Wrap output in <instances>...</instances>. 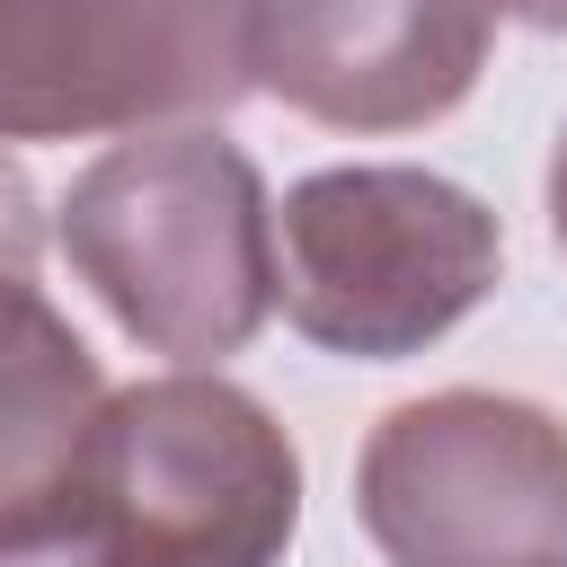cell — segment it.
<instances>
[{
	"instance_id": "3957f363",
	"label": "cell",
	"mask_w": 567,
	"mask_h": 567,
	"mask_svg": "<svg viewBox=\"0 0 567 567\" xmlns=\"http://www.w3.org/2000/svg\"><path fill=\"white\" fill-rule=\"evenodd\" d=\"M496 213L434 168H319L275 213L284 319L354 363L425 354L496 292Z\"/></svg>"
},
{
	"instance_id": "8fae6325",
	"label": "cell",
	"mask_w": 567,
	"mask_h": 567,
	"mask_svg": "<svg viewBox=\"0 0 567 567\" xmlns=\"http://www.w3.org/2000/svg\"><path fill=\"white\" fill-rule=\"evenodd\" d=\"M514 18H532V27H549V35H567V0H505Z\"/></svg>"
},
{
	"instance_id": "7a4b0ae2",
	"label": "cell",
	"mask_w": 567,
	"mask_h": 567,
	"mask_svg": "<svg viewBox=\"0 0 567 567\" xmlns=\"http://www.w3.org/2000/svg\"><path fill=\"white\" fill-rule=\"evenodd\" d=\"M71 505L124 567H275L301 523V452L239 381L186 363L106 399Z\"/></svg>"
},
{
	"instance_id": "30bf717a",
	"label": "cell",
	"mask_w": 567,
	"mask_h": 567,
	"mask_svg": "<svg viewBox=\"0 0 567 567\" xmlns=\"http://www.w3.org/2000/svg\"><path fill=\"white\" fill-rule=\"evenodd\" d=\"M549 230H558V248H567V133H558V151H549Z\"/></svg>"
},
{
	"instance_id": "5b68a950",
	"label": "cell",
	"mask_w": 567,
	"mask_h": 567,
	"mask_svg": "<svg viewBox=\"0 0 567 567\" xmlns=\"http://www.w3.org/2000/svg\"><path fill=\"white\" fill-rule=\"evenodd\" d=\"M248 89V0H0V142L186 124Z\"/></svg>"
},
{
	"instance_id": "9c48e42d",
	"label": "cell",
	"mask_w": 567,
	"mask_h": 567,
	"mask_svg": "<svg viewBox=\"0 0 567 567\" xmlns=\"http://www.w3.org/2000/svg\"><path fill=\"white\" fill-rule=\"evenodd\" d=\"M35 248H44L35 186H27V168L0 151V275H35Z\"/></svg>"
},
{
	"instance_id": "6da1fadb",
	"label": "cell",
	"mask_w": 567,
	"mask_h": 567,
	"mask_svg": "<svg viewBox=\"0 0 567 567\" xmlns=\"http://www.w3.org/2000/svg\"><path fill=\"white\" fill-rule=\"evenodd\" d=\"M62 248L115 328L168 363H221L275 310L266 177L239 142L195 124L89 159L62 195Z\"/></svg>"
},
{
	"instance_id": "277c9868",
	"label": "cell",
	"mask_w": 567,
	"mask_h": 567,
	"mask_svg": "<svg viewBox=\"0 0 567 567\" xmlns=\"http://www.w3.org/2000/svg\"><path fill=\"white\" fill-rule=\"evenodd\" d=\"M354 514L390 567H567V425L505 390H434L372 425Z\"/></svg>"
},
{
	"instance_id": "52a82bcc",
	"label": "cell",
	"mask_w": 567,
	"mask_h": 567,
	"mask_svg": "<svg viewBox=\"0 0 567 567\" xmlns=\"http://www.w3.org/2000/svg\"><path fill=\"white\" fill-rule=\"evenodd\" d=\"M97 416L106 381L80 328L27 275H0V532L80 496Z\"/></svg>"
},
{
	"instance_id": "ba28073f",
	"label": "cell",
	"mask_w": 567,
	"mask_h": 567,
	"mask_svg": "<svg viewBox=\"0 0 567 567\" xmlns=\"http://www.w3.org/2000/svg\"><path fill=\"white\" fill-rule=\"evenodd\" d=\"M0 567H124V558L89 532V514H80V505H53V514H35V523H9V532H0Z\"/></svg>"
},
{
	"instance_id": "8992f818",
	"label": "cell",
	"mask_w": 567,
	"mask_h": 567,
	"mask_svg": "<svg viewBox=\"0 0 567 567\" xmlns=\"http://www.w3.org/2000/svg\"><path fill=\"white\" fill-rule=\"evenodd\" d=\"M505 0H248V80L328 133L443 124L496 44Z\"/></svg>"
}]
</instances>
